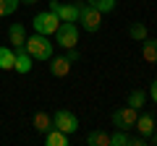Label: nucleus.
Segmentation results:
<instances>
[{"instance_id": "nucleus-1", "label": "nucleus", "mask_w": 157, "mask_h": 146, "mask_svg": "<svg viewBox=\"0 0 157 146\" xmlns=\"http://www.w3.org/2000/svg\"><path fill=\"white\" fill-rule=\"evenodd\" d=\"M26 52L34 57V60L47 63V60L52 57V45H50V37H45V34H37V31H34L32 37H26Z\"/></svg>"}, {"instance_id": "nucleus-2", "label": "nucleus", "mask_w": 157, "mask_h": 146, "mask_svg": "<svg viewBox=\"0 0 157 146\" xmlns=\"http://www.w3.org/2000/svg\"><path fill=\"white\" fill-rule=\"evenodd\" d=\"M76 24H81V29L86 34H94L102 26V13L97 8H92L89 3H78V21Z\"/></svg>"}, {"instance_id": "nucleus-3", "label": "nucleus", "mask_w": 157, "mask_h": 146, "mask_svg": "<svg viewBox=\"0 0 157 146\" xmlns=\"http://www.w3.org/2000/svg\"><path fill=\"white\" fill-rule=\"evenodd\" d=\"M55 45L66 47V50H71V47L78 45V26H76V24L60 21V26L55 29Z\"/></svg>"}, {"instance_id": "nucleus-4", "label": "nucleus", "mask_w": 157, "mask_h": 146, "mask_svg": "<svg viewBox=\"0 0 157 146\" xmlns=\"http://www.w3.org/2000/svg\"><path fill=\"white\" fill-rule=\"evenodd\" d=\"M32 26H34V31H37V34L52 37V34H55V29L60 26V18H58L52 11H45V13H37V16H34Z\"/></svg>"}, {"instance_id": "nucleus-5", "label": "nucleus", "mask_w": 157, "mask_h": 146, "mask_svg": "<svg viewBox=\"0 0 157 146\" xmlns=\"http://www.w3.org/2000/svg\"><path fill=\"white\" fill-rule=\"evenodd\" d=\"M47 11H52L60 21L76 24L78 21V3H60V0H50L47 3Z\"/></svg>"}, {"instance_id": "nucleus-6", "label": "nucleus", "mask_w": 157, "mask_h": 146, "mask_svg": "<svg viewBox=\"0 0 157 146\" xmlns=\"http://www.w3.org/2000/svg\"><path fill=\"white\" fill-rule=\"evenodd\" d=\"M52 128L63 130V133H76L78 130V118L71 112V110H55L52 112Z\"/></svg>"}, {"instance_id": "nucleus-7", "label": "nucleus", "mask_w": 157, "mask_h": 146, "mask_svg": "<svg viewBox=\"0 0 157 146\" xmlns=\"http://www.w3.org/2000/svg\"><path fill=\"white\" fill-rule=\"evenodd\" d=\"M136 118H139V110H134V107H121V110H113V115H110V120H113V125H115L118 130H131L134 128V123H136Z\"/></svg>"}, {"instance_id": "nucleus-8", "label": "nucleus", "mask_w": 157, "mask_h": 146, "mask_svg": "<svg viewBox=\"0 0 157 146\" xmlns=\"http://www.w3.org/2000/svg\"><path fill=\"white\" fill-rule=\"evenodd\" d=\"M134 128L139 130V136H144L147 141H149V136L157 130V123H155V118H152L149 112H141L139 118H136V123H134Z\"/></svg>"}, {"instance_id": "nucleus-9", "label": "nucleus", "mask_w": 157, "mask_h": 146, "mask_svg": "<svg viewBox=\"0 0 157 146\" xmlns=\"http://www.w3.org/2000/svg\"><path fill=\"white\" fill-rule=\"evenodd\" d=\"M8 39H11L13 50L26 47V29H24V24H11L8 26Z\"/></svg>"}, {"instance_id": "nucleus-10", "label": "nucleus", "mask_w": 157, "mask_h": 146, "mask_svg": "<svg viewBox=\"0 0 157 146\" xmlns=\"http://www.w3.org/2000/svg\"><path fill=\"white\" fill-rule=\"evenodd\" d=\"M32 63H34V57L26 52V47H18V50H16V65H13V71L26 76V73L32 71Z\"/></svg>"}, {"instance_id": "nucleus-11", "label": "nucleus", "mask_w": 157, "mask_h": 146, "mask_svg": "<svg viewBox=\"0 0 157 146\" xmlns=\"http://www.w3.org/2000/svg\"><path fill=\"white\" fill-rule=\"evenodd\" d=\"M47 63H50V73L55 78H63V76H68V71H71V60H68V57H55L52 55Z\"/></svg>"}, {"instance_id": "nucleus-12", "label": "nucleus", "mask_w": 157, "mask_h": 146, "mask_svg": "<svg viewBox=\"0 0 157 146\" xmlns=\"http://www.w3.org/2000/svg\"><path fill=\"white\" fill-rule=\"evenodd\" d=\"M13 65H16V50L0 45V71H13Z\"/></svg>"}, {"instance_id": "nucleus-13", "label": "nucleus", "mask_w": 157, "mask_h": 146, "mask_svg": "<svg viewBox=\"0 0 157 146\" xmlns=\"http://www.w3.org/2000/svg\"><path fill=\"white\" fill-rule=\"evenodd\" d=\"M45 144L47 146H68V133H63L58 128H50L45 133Z\"/></svg>"}, {"instance_id": "nucleus-14", "label": "nucleus", "mask_w": 157, "mask_h": 146, "mask_svg": "<svg viewBox=\"0 0 157 146\" xmlns=\"http://www.w3.org/2000/svg\"><path fill=\"white\" fill-rule=\"evenodd\" d=\"M32 125H34V130H39V133H47V130L52 128V115H47V112H34Z\"/></svg>"}, {"instance_id": "nucleus-15", "label": "nucleus", "mask_w": 157, "mask_h": 146, "mask_svg": "<svg viewBox=\"0 0 157 146\" xmlns=\"http://www.w3.org/2000/svg\"><path fill=\"white\" fill-rule=\"evenodd\" d=\"M141 57H144L147 63H157V39L155 37H147L144 42H141Z\"/></svg>"}, {"instance_id": "nucleus-16", "label": "nucleus", "mask_w": 157, "mask_h": 146, "mask_svg": "<svg viewBox=\"0 0 157 146\" xmlns=\"http://www.w3.org/2000/svg\"><path fill=\"white\" fill-rule=\"evenodd\" d=\"M86 144L89 146H110V133H105V130H89L86 133Z\"/></svg>"}, {"instance_id": "nucleus-17", "label": "nucleus", "mask_w": 157, "mask_h": 146, "mask_svg": "<svg viewBox=\"0 0 157 146\" xmlns=\"http://www.w3.org/2000/svg\"><path fill=\"white\" fill-rule=\"evenodd\" d=\"M144 102H147V91L144 89H134V91H128V97H126V104L134 107V110H141Z\"/></svg>"}, {"instance_id": "nucleus-18", "label": "nucleus", "mask_w": 157, "mask_h": 146, "mask_svg": "<svg viewBox=\"0 0 157 146\" xmlns=\"http://www.w3.org/2000/svg\"><path fill=\"white\" fill-rule=\"evenodd\" d=\"M128 37H131V39H136V42H144L147 39V26L141 21H134L128 26Z\"/></svg>"}, {"instance_id": "nucleus-19", "label": "nucleus", "mask_w": 157, "mask_h": 146, "mask_svg": "<svg viewBox=\"0 0 157 146\" xmlns=\"http://www.w3.org/2000/svg\"><path fill=\"white\" fill-rule=\"evenodd\" d=\"M92 8H97L100 13H110V11H115V0H86Z\"/></svg>"}, {"instance_id": "nucleus-20", "label": "nucleus", "mask_w": 157, "mask_h": 146, "mask_svg": "<svg viewBox=\"0 0 157 146\" xmlns=\"http://www.w3.org/2000/svg\"><path fill=\"white\" fill-rule=\"evenodd\" d=\"M18 3L21 0H0V16H11L18 11Z\"/></svg>"}, {"instance_id": "nucleus-21", "label": "nucleus", "mask_w": 157, "mask_h": 146, "mask_svg": "<svg viewBox=\"0 0 157 146\" xmlns=\"http://www.w3.org/2000/svg\"><path fill=\"white\" fill-rule=\"evenodd\" d=\"M128 138L131 136L126 130H115V133H110V146H128Z\"/></svg>"}, {"instance_id": "nucleus-22", "label": "nucleus", "mask_w": 157, "mask_h": 146, "mask_svg": "<svg viewBox=\"0 0 157 146\" xmlns=\"http://www.w3.org/2000/svg\"><path fill=\"white\" fill-rule=\"evenodd\" d=\"M147 144V138L144 136H136V138H128V146H144Z\"/></svg>"}, {"instance_id": "nucleus-23", "label": "nucleus", "mask_w": 157, "mask_h": 146, "mask_svg": "<svg viewBox=\"0 0 157 146\" xmlns=\"http://www.w3.org/2000/svg\"><path fill=\"white\" fill-rule=\"evenodd\" d=\"M147 97H152V102L157 104V78L152 81V86H149V94H147Z\"/></svg>"}, {"instance_id": "nucleus-24", "label": "nucleus", "mask_w": 157, "mask_h": 146, "mask_svg": "<svg viewBox=\"0 0 157 146\" xmlns=\"http://www.w3.org/2000/svg\"><path fill=\"white\" fill-rule=\"evenodd\" d=\"M66 57H68V60H71V63H76V60H78V50H76V47H71Z\"/></svg>"}, {"instance_id": "nucleus-25", "label": "nucleus", "mask_w": 157, "mask_h": 146, "mask_svg": "<svg viewBox=\"0 0 157 146\" xmlns=\"http://www.w3.org/2000/svg\"><path fill=\"white\" fill-rule=\"evenodd\" d=\"M149 138H152V144H155V146H157V130H155V133H152V136H149Z\"/></svg>"}, {"instance_id": "nucleus-26", "label": "nucleus", "mask_w": 157, "mask_h": 146, "mask_svg": "<svg viewBox=\"0 0 157 146\" xmlns=\"http://www.w3.org/2000/svg\"><path fill=\"white\" fill-rule=\"evenodd\" d=\"M21 3H26V5H32V3H37V0H21Z\"/></svg>"}, {"instance_id": "nucleus-27", "label": "nucleus", "mask_w": 157, "mask_h": 146, "mask_svg": "<svg viewBox=\"0 0 157 146\" xmlns=\"http://www.w3.org/2000/svg\"><path fill=\"white\" fill-rule=\"evenodd\" d=\"M0 26H3V16H0Z\"/></svg>"}]
</instances>
